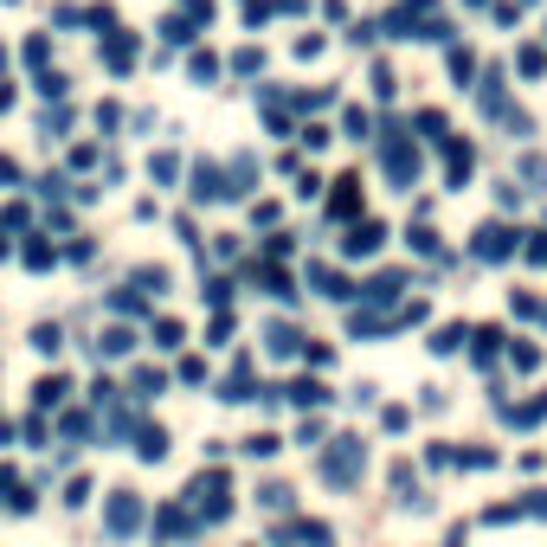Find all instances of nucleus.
<instances>
[{
	"label": "nucleus",
	"mask_w": 547,
	"mask_h": 547,
	"mask_svg": "<svg viewBox=\"0 0 547 547\" xmlns=\"http://www.w3.org/2000/svg\"><path fill=\"white\" fill-rule=\"evenodd\" d=\"M470 7H484V0H470Z\"/></svg>",
	"instance_id": "f3484780"
},
{
	"label": "nucleus",
	"mask_w": 547,
	"mask_h": 547,
	"mask_svg": "<svg viewBox=\"0 0 547 547\" xmlns=\"http://www.w3.org/2000/svg\"><path fill=\"white\" fill-rule=\"evenodd\" d=\"M258 503H264V509H290V490H284V484H270V490H264Z\"/></svg>",
	"instance_id": "f8f14e48"
},
{
	"label": "nucleus",
	"mask_w": 547,
	"mask_h": 547,
	"mask_svg": "<svg viewBox=\"0 0 547 547\" xmlns=\"http://www.w3.org/2000/svg\"><path fill=\"white\" fill-rule=\"evenodd\" d=\"M509 245H515V239H509L503 226H484V232H476V258H503Z\"/></svg>",
	"instance_id": "0eeeda50"
},
{
	"label": "nucleus",
	"mask_w": 547,
	"mask_h": 547,
	"mask_svg": "<svg viewBox=\"0 0 547 547\" xmlns=\"http://www.w3.org/2000/svg\"><path fill=\"white\" fill-rule=\"evenodd\" d=\"M264 348H270V355H297V348H303V335L278 322V328H270V335H264Z\"/></svg>",
	"instance_id": "6e6552de"
},
{
	"label": "nucleus",
	"mask_w": 547,
	"mask_h": 547,
	"mask_svg": "<svg viewBox=\"0 0 547 547\" xmlns=\"http://www.w3.org/2000/svg\"><path fill=\"white\" fill-rule=\"evenodd\" d=\"M361 464H367L361 438H335V451L322 457V476H328V484H355V476H361Z\"/></svg>",
	"instance_id": "f257e3e1"
},
{
	"label": "nucleus",
	"mask_w": 547,
	"mask_h": 547,
	"mask_svg": "<svg viewBox=\"0 0 547 547\" xmlns=\"http://www.w3.org/2000/svg\"><path fill=\"white\" fill-rule=\"evenodd\" d=\"M528 258H534V264H547V239H534V245H528Z\"/></svg>",
	"instance_id": "2eb2a0df"
},
{
	"label": "nucleus",
	"mask_w": 547,
	"mask_h": 547,
	"mask_svg": "<svg viewBox=\"0 0 547 547\" xmlns=\"http://www.w3.org/2000/svg\"><path fill=\"white\" fill-rule=\"evenodd\" d=\"M193 193H200V200H226L232 187H226V174H220V168L200 161V168H193Z\"/></svg>",
	"instance_id": "20e7f679"
},
{
	"label": "nucleus",
	"mask_w": 547,
	"mask_h": 547,
	"mask_svg": "<svg viewBox=\"0 0 547 547\" xmlns=\"http://www.w3.org/2000/svg\"><path fill=\"white\" fill-rule=\"evenodd\" d=\"M103 58H110V72H129V64H135V33H116L103 45Z\"/></svg>",
	"instance_id": "423d86ee"
},
{
	"label": "nucleus",
	"mask_w": 547,
	"mask_h": 547,
	"mask_svg": "<svg viewBox=\"0 0 547 547\" xmlns=\"http://www.w3.org/2000/svg\"><path fill=\"white\" fill-rule=\"evenodd\" d=\"M129 348H135V335H129V328H103V341H97V355H110V361H116V355H129Z\"/></svg>",
	"instance_id": "1a4fd4ad"
},
{
	"label": "nucleus",
	"mask_w": 547,
	"mask_h": 547,
	"mask_svg": "<svg viewBox=\"0 0 547 547\" xmlns=\"http://www.w3.org/2000/svg\"><path fill=\"white\" fill-rule=\"evenodd\" d=\"M515 64H522V72L534 78V72H541V64H547V58H541V45H522V58H515Z\"/></svg>",
	"instance_id": "ddd939ff"
},
{
	"label": "nucleus",
	"mask_w": 547,
	"mask_h": 547,
	"mask_svg": "<svg viewBox=\"0 0 547 547\" xmlns=\"http://www.w3.org/2000/svg\"><path fill=\"white\" fill-rule=\"evenodd\" d=\"M386 174H393L399 187H413V181H419V155L405 149V142H386Z\"/></svg>",
	"instance_id": "f03ea898"
},
{
	"label": "nucleus",
	"mask_w": 547,
	"mask_h": 547,
	"mask_svg": "<svg viewBox=\"0 0 547 547\" xmlns=\"http://www.w3.org/2000/svg\"><path fill=\"white\" fill-rule=\"evenodd\" d=\"M135 522H142V503H135L129 490H116V496H110V534H129Z\"/></svg>",
	"instance_id": "7ed1b4c3"
},
{
	"label": "nucleus",
	"mask_w": 547,
	"mask_h": 547,
	"mask_svg": "<svg viewBox=\"0 0 547 547\" xmlns=\"http://www.w3.org/2000/svg\"><path fill=\"white\" fill-rule=\"evenodd\" d=\"M135 451H142V457H161V451H168V438H161V432H142V444H135Z\"/></svg>",
	"instance_id": "4468645a"
},
{
	"label": "nucleus",
	"mask_w": 547,
	"mask_h": 547,
	"mask_svg": "<svg viewBox=\"0 0 547 547\" xmlns=\"http://www.w3.org/2000/svg\"><path fill=\"white\" fill-rule=\"evenodd\" d=\"M380 239H386V232H380V220H361V226H355L348 239H341V245H348V251L361 258V251H380Z\"/></svg>",
	"instance_id": "39448f33"
},
{
	"label": "nucleus",
	"mask_w": 547,
	"mask_h": 547,
	"mask_svg": "<svg viewBox=\"0 0 547 547\" xmlns=\"http://www.w3.org/2000/svg\"><path fill=\"white\" fill-rule=\"evenodd\" d=\"M0 72H7V52H0Z\"/></svg>",
	"instance_id": "dca6fc26"
},
{
	"label": "nucleus",
	"mask_w": 547,
	"mask_h": 547,
	"mask_svg": "<svg viewBox=\"0 0 547 547\" xmlns=\"http://www.w3.org/2000/svg\"><path fill=\"white\" fill-rule=\"evenodd\" d=\"M290 399H297V405H322V399H328V386H316V380H297V386H290Z\"/></svg>",
	"instance_id": "9d476101"
},
{
	"label": "nucleus",
	"mask_w": 547,
	"mask_h": 547,
	"mask_svg": "<svg viewBox=\"0 0 547 547\" xmlns=\"http://www.w3.org/2000/svg\"><path fill=\"white\" fill-rule=\"evenodd\" d=\"M213 72H220V58H213V52H193V78L213 84Z\"/></svg>",
	"instance_id": "9b49d317"
}]
</instances>
